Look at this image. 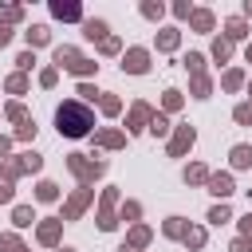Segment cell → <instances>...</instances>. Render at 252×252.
<instances>
[{
  "label": "cell",
  "instance_id": "obj_8",
  "mask_svg": "<svg viewBox=\"0 0 252 252\" xmlns=\"http://www.w3.org/2000/svg\"><path fill=\"white\" fill-rule=\"evenodd\" d=\"M87 201H91V189H83V193H75L71 201H67V209H63V217L71 220V217H79L83 209H87Z\"/></svg>",
  "mask_w": 252,
  "mask_h": 252
},
{
  "label": "cell",
  "instance_id": "obj_20",
  "mask_svg": "<svg viewBox=\"0 0 252 252\" xmlns=\"http://www.w3.org/2000/svg\"><path fill=\"white\" fill-rule=\"evenodd\" d=\"M185 67H189L193 75H205V55H197V51H189V59H185Z\"/></svg>",
  "mask_w": 252,
  "mask_h": 252
},
{
  "label": "cell",
  "instance_id": "obj_21",
  "mask_svg": "<svg viewBox=\"0 0 252 252\" xmlns=\"http://www.w3.org/2000/svg\"><path fill=\"white\" fill-rule=\"evenodd\" d=\"M193 94L197 98H209V79L205 75H193Z\"/></svg>",
  "mask_w": 252,
  "mask_h": 252
},
{
  "label": "cell",
  "instance_id": "obj_15",
  "mask_svg": "<svg viewBox=\"0 0 252 252\" xmlns=\"http://www.w3.org/2000/svg\"><path fill=\"white\" fill-rule=\"evenodd\" d=\"M39 240H43V244H55V240H59V220H43V224H39Z\"/></svg>",
  "mask_w": 252,
  "mask_h": 252
},
{
  "label": "cell",
  "instance_id": "obj_36",
  "mask_svg": "<svg viewBox=\"0 0 252 252\" xmlns=\"http://www.w3.org/2000/svg\"><path fill=\"white\" fill-rule=\"evenodd\" d=\"M8 118H16V122H28V118H24V106H20V102H12V106H8Z\"/></svg>",
  "mask_w": 252,
  "mask_h": 252
},
{
  "label": "cell",
  "instance_id": "obj_30",
  "mask_svg": "<svg viewBox=\"0 0 252 252\" xmlns=\"http://www.w3.org/2000/svg\"><path fill=\"white\" fill-rule=\"evenodd\" d=\"M150 240V228H134V236H130V248H142Z\"/></svg>",
  "mask_w": 252,
  "mask_h": 252
},
{
  "label": "cell",
  "instance_id": "obj_33",
  "mask_svg": "<svg viewBox=\"0 0 252 252\" xmlns=\"http://www.w3.org/2000/svg\"><path fill=\"white\" fill-rule=\"evenodd\" d=\"M181 106V91H165V110H177Z\"/></svg>",
  "mask_w": 252,
  "mask_h": 252
},
{
  "label": "cell",
  "instance_id": "obj_10",
  "mask_svg": "<svg viewBox=\"0 0 252 252\" xmlns=\"http://www.w3.org/2000/svg\"><path fill=\"white\" fill-rule=\"evenodd\" d=\"M51 16H55V20H79V4H63V0H55V4H51Z\"/></svg>",
  "mask_w": 252,
  "mask_h": 252
},
{
  "label": "cell",
  "instance_id": "obj_3",
  "mask_svg": "<svg viewBox=\"0 0 252 252\" xmlns=\"http://www.w3.org/2000/svg\"><path fill=\"white\" fill-rule=\"evenodd\" d=\"M150 67V51L146 47H130L126 55H122V71H130V75H142Z\"/></svg>",
  "mask_w": 252,
  "mask_h": 252
},
{
  "label": "cell",
  "instance_id": "obj_11",
  "mask_svg": "<svg viewBox=\"0 0 252 252\" xmlns=\"http://www.w3.org/2000/svg\"><path fill=\"white\" fill-rule=\"evenodd\" d=\"M189 24H193L197 32H213V12H205V8H201V12H189Z\"/></svg>",
  "mask_w": 252,
  "mask_h": 252
},
{
  "label": "cell",
  "instance_id": "obj_31",
  "mask_svg": "<svg viewBox=\"0 0 252 252\" xmlns=\"http://www.w3.org/2000/svg\"><path fill=\"white\" fill-rule=\"evenodd\" d=\"M240 83H244V75H240V71H228V75H224V87H228V91H236Z\"/></svg>",
  "mask_w": 252,
  "mask_h": 252
},
{
  "label": "cell",
  "instance_id": "obj_43",
  "mask_svg": "<svg viewBox=\"0 0 252 252\" xmlns=\"http://www.w3.org/2000/svg\"><path fill=\"white\" fill-rule=\"evenodd\" d=\"M232 252H252V240H236V244H232Z\"/></svg>",
  "mask_w": 252,
  "mask_h": 252
},
{
  "label": "cell",
  "instance_id": "obj_34",
  "mask_svg": "<svg viewBox=\"0 0 252 252\" xmlns=\"http://www.w3.org/2000/svg\"><path fill=\"white\" fill-rule=\"evenodd\" d=\"M16 138H24V142H28V138H35V122H20V130H16Z\"/></svg>",
  "mask_w": 252,
  "mask_h": 252
},
{
  "label": "cell",
  "instance_id": "obj_23",
  "mask_svg": "<svg viewBox=\"0 0 252 252\" xmlns=\"http://www.w3.org/2000/svg\"><path fill=\"white\" fill-rule=\"evenodd\" d=\"M98 142H102V146H122V134H118V130H102Z\"/></svg>",
  "mask_w": 252,
  "mask_h": 252
},
{
  "label": "cell",
  "instance_id": "obj_17",
  "mask_svg": "<svg viewBox=\"0 0 252 252\" xmlns=\"http://www.w3.org/2000/svg\"><path fill=\"white\" fill-rule=\"evenodd\" d=\"M232 165H236V169L252 165V150H248V146H236V150H232Z\"/></svg>",
  "mask_w": 252,
  "mask_h": 252
},
{
  "label": "cell",
  "instance_id": "obj_51",
  "mask_svg": "<svg viewBox=\"0 0 252 252\" xmlns=\"http://www.w3.org/2000/svg\"><path fill=\"white\" fill-rule=\"evenodd\" d=\"M59 252H75V248H59Z\"/></svg>",
  "mask_w": 252,
  "mask_h": 252
},
{
  "label": "cell",
  "instance_id": "obj_1",
  "mask_svg": "<svg viewBox=\"0 0 252 252\" xmlns=\"http://www.w3.org/2000/svg\"><path fill=\"white\" fill-rule=\"evenodd\" d=\"M55 122H59V134H67V138H83L87 130H91V110L83 106V102H59V110H55Z\"/></svg>",
  "mask_w": 252,
  "mask_h": 252
},
{
  "label": "cell",
  "instance_id": "obj_13",
  "mask_svg": "<svg viewBox=\"0 0 252 252\" xmlns=\"http://www.w3.org/2000/svg\"><path fill=\"white\" fill-rule=\"evenodd\" d=\"M83 32H87V39H106V20H87Z\"/></svg>",
  "mask_w": 252,
  "mask_h": 252
},
{
  "label": "cell",
  "instance_id": "obj_9",
  "mask_svg": "<svg viewBox=\"0 0 252 252\" xmlns=\"http://www.w3.org/2000/svg\"><path fill=\"white\" fill-rule=\"evenodd\" d=\"M146 118H154V110H150L146 102H138V106L130 110V118H126V126H130V130H142V122H146Z\"/></svg>",
  "mask_w": 252,
  "mask_h": 252
},
{
  "label": "cell",
  "instance_id": "obj_27",
  "mask_svg": "<svg viewBox=\"0 0 252 252\" xmlns=\"http://www.w3.org/2000/svg\"><path fill=\"white\" fill-rule=\"evenodd\" d=\"M185 244H189V248H201V244H205V232H201V228H189V232H185Z\"/></svg>",
  "mask_w": 252,
  "mask_h": 252
},
{
  "label": "cell",
  "instance_id": "obj_14",
  "mask_svg": "<svg viewBox=\"0 0 252 252\" xmlns=\"http://www.w3.org/2000/svg\"><path fill=\"white\" fill-rule=\"evenodd\" d=\"M47 39H51V32H47L43 24H32V28H28V43H32V47H39V43H47Z\"/></svg>",
  "mask_w": 252,
  "mask_h": 252
},
{
  "label": "cell",
  "instance_id": "obj_5",
  "mask_svg": "<svg viewBox=\"0 0 252 252\" xmlns=\"http://www.w3.org/2000/svg\"><path fill=\"white\" fill-rule=\"evenodd\" d=\"M24 169H39V154H20L16 161H8V165H4V177L12 181V177H20Z\"/></svg>",
  "mask_w": 252,
  "mask_h": 252
},
{
  "label": "cell",
  "instance_id": "obj_46",
  "mask_svg": "<svg viewBox=\"0 0 252 252\" xmlns=\"http://www.w3.org/2000/svg\"><path fill=\"white\" fill-rule=\"evenodd\" d=\"M240 228H244V232H248V236H252V213H248V217H244V220H240Z\"/></svg>",
  "mask_w": 252,
  "mask_h": 252
},
{
  "label": "cell",
  "instance_id": "obj_44",
  "mask_svg": "<svg viewBox=\"0 0 252 252\" xmlns=\"http://www.w3.org/2000/svg\"><path fill=\"white\" fill-rule=\"evenodd\" d=\"M8 39H12V32H8V24H4V20H0V47H4V43H8Z\"/></svg>",
  "mask_w": 252,
  "mask_h": 252
},
{
  "label": "cell",
  "instance_id": "obj_39",
  "mask_svg": "<svg viewBox=\"0 0 252 252\" xmlns=\"http://www.w3.org/2000/svg\"><path fill=\"white\" fill-rule=\"evenodd\" d=\"M39 83H43V87H55V67H47V71L39 75Z\"/></svg>",
  "mask_w": 252,
  "mask_h": 252
},
{
  "label": "cell",
  "instance_id": "obj_7",
  "mask_svg": "<svg viewBox=\"0 0 252 252\" xmlns=\"http://www.w3.org/2000/svg\"><path fill=\"white\" fill-rule=\"evenodd\" d=\"M209 193L228 197V193H232V177H228V173H209Z\"/></svg>",
  "mask_w": 252,
  "mask_h": 252
},
{
  "label": "cell",
  "instance_id": "obj_18",
  "mask_svg": "<svg viewBox=\"0 0 252 252\" xmlns=\"http://www.w3.org/2000/svg\"><path fill=\"white\" fill-rule=\"evenodd\" d=\"M12 220H16V228H28L35 217H32V209L28 205H16V213H12Z\"/></svg>",
  "mask_w": 252,
  "mask_h": 252
},
{
  "label": "cell",
  "instance_id": "obj_37",
  "mask_svg": "<svg viewBox=\"0 0 252 252\" xmlns=\"http://www.w3.org/2000/svg\"><path fill=\"white\" fill-rule=\"evenodd\" d=\"M0 248H8V252H20V240H16V236H0Z\"/></svg>",
  "mask_w": 252,
  "mask_h": 252
},
{
  "label": "cell",
  "instance_id": "obj_25",
  "mask_svg": "<svg viewBox=\"0 0 252 252\" xmlns=\"http://www.w3.org/2000/svg\"><path fill=\"white\" fill-rule=\"evenodd\" d=\"M228 217H232V213H228L224 205H217V209H209V220H213V224H224Z\"/></svg>",
  "mask_w": 252,
  "mask_h": 252
},
{
  "label": "cell",
  "instance_id": "obj_41",
  "mask_svg": "<svg viewBox=\"0 0 252 252\" xmlns=\"http://www.w3.org/2000/svg\"><path fill=\"white\" fill-rule=\"evenodd\" d=\"M79 94H83V98H94V94H98V91H94V87H91V83H79Z\"/></svg>",
  "mask_w": 252,
  "mask_h": 252
},
{
  "label": "cell",
  "instance_id": "obj_50",
  "mask_svg": "<svg viewBox=\"0 0 252 252\" xmlns=\"http://www.w3.org/2000/svg\"><path fill=\"white\" fill-rule=\"evenodd\" d=\"M248 63H252V43H248Z\"/></svg>",
  "mask_w": 252,
  "mask_h": 252
},
{
  "label": "cell",
  "instance_id": "obj_28",
  "mask_svg": "<svg viewBox=\"0 0 252 252\" xmlns=\"http://www.w3.org/2000/svg\"><path fill=\"white\" fill-rule=\"evenodd\" d=\"M236 122L252 126V102H240V106H236Z\"/></svg>",
  "mask_w": 252,
  "mask_h": 252
},
{
  "label": "cell",
  "instance_id": "obj_47",
  "mask_svg": "<svg viewBox=\"0 0 252 252\" xmlns=\"http://www.w3.org/2000/svg\"><path fill=\"white\" fill-rule=\"evenodd\" d=\"M4 150H8V138H0V154H4Z\"/></svg>",
  "mask_w": 252,
  "mask_h": 252
},
{
  "label": "cell",
  "instance_id": "obj_48",
  "mask_svg": "<svg viewBox=\"0 0 252 252\" xmlns=\"http://www.w3.org/2000/svg\"><path fill=\"white\" fill-rule=\"evenodd\" d=\"M118 252H138V248H126V244H122V248H118Z\"/></svg>",
  "mask_w": 252,
  "mask_h": 252
},
{
  "label": "cell",
  "instance_id": "obj_49",
  "mask_svg": "<svg viewBox=\"0 0 252 252\" xmlns=\"http://www.w3.org/2000/svg\"><path fill=\"white\" fill-rule=\"evenodd\" d=\"M244 12H248V16H252V0H248V4H244Z\"/></svg>",
  "mask_w": 252,
  "mask_h": 252
},
{
  "label": "cell",
  "instance_id": "obj_22",
  "mask_svg": "<svg viewBox=\"0 0 252 252\" xmlns=\"http://www.w3.org/2000/svg\"><path fill=\"white\" fill-rule=\"evenodd\" d=\"M185 181H209V169L205 165H189L185 169Z\"/></svg>",
  "mask_w": 252,
  "mask_h": 252
},
{
  "label": "cell",
  "instance_id": "obj_12",
  "mask_svg": "<svg viewBox=\"0 0 252 252\" xmlns=\"http://www.w3.org/2000/svg\"><path fill=\"white\" fill-rule=\"evenodd\" d=\"M244 35H248V28H244V20H240V16L224 24V39H228V43H232V39H244Z\"/></svg>",
  "mask_w": 252,
  "mask_h": 252
},
{
  "label": "cell",
  "instance_id": "obj_24",
  "mask_svg": "<svg viewBox=\"0 0 252 252\" xmlns=\"http://www.w3.org/2000/svg\"><path fill=\"white\" fill-rule=\"evenodd\" d=\"M55 197H59V189L51 181H39V201H55Z\"/></svg>",
  "mask_w": 252,
  "mask_h": 252
},
{
  "label": "cell",
  "instance_id": "obj_32",
  "mask_svg": "<svg viewBox=\"0 0 252 252\" xmlns=\"http://www.w3.org/2000/svg\"><path fill=\"white\" fill-rule=\"evenodd\" d=\"M24 87H28L24 75H12V79H8V91H12V94H24Z\"/></svg>",
  "mask_w": 252,
  "mask_h": 252
},
{
  "label": "cell",
  "instance_id": "obj_6",
  "mask_svg": "<svg viewBox=\"0 0 252 252\" xmlns=\"http://www.w3.org/2000/svg\"><path fill=\"white\" fill-rule=\"evenodd\" d=\"M193 138H197V134H193V126H181V130L173 134V142H169V154H173V158H177V154H185V150L193 146Z\"/></svg>",
  "mask_w": 252,
  "mask_h": 252
},
{
  "label": "cell",
  "instance_id": "obj_19",
  "mask_svg": "<svg viewBox=\"0 0 252 252\" xmlns=\"http://www.w3.org/2000/svg\"><path fill=\"white\" fill-rule=\"evenodd\" d=\"M213 55H217V59H220V63H224V59H228V55H232V43H228V39H224V35H220V39H217V43H213Z\"/></svg>",
  "mask_w": 252,
  "mask_h": 252
},
{
  "label": "cell",
  "instance_id": "obj_29",
  "mask_svg": "<svg viewBox=\"0 0 252 252\" xmlns=\"http://www.w3.org/2000/svg\"><path fill=\"white\" fill-rule=\"evenodd\" d=\"M150 130H154V134H165V130H169L165 114H154V118H150Z\"/></svg>",
  "mask_w": 252,
  "mask_h": 252
},
{
  "label": "cell",
  "instance_id": "obj_2",
  "mask_svg": "<svg viewBox=\"0 0 252 252\" xmlns=\"http://www.w3.org/2000/svg\"><path fill=\"white\" fill-rule=\"evenodd\" d=\"M55 67H67V71H75V75H91L98 63H91V59H83L75 47H55Z\"/></svg>",
  "mask_w": 252,
  "mask_h": 252
},
{
  "label": "cell",
  "instance_id": "obj_38",
  "mask_svg": "<svg viewBox=\"0 0 252 252\" xmlns=\"http://www.w3.org/2000/svg\"><path fill=\"white\" fill-rule=\"evenodd\" d=\"M102 51H106V55H114V51H118V39H114V35H106V39H102Z\"/></svg>",
  "mask_w": 252,
  "mask_h": 252
},
{
  "label": "cell",
  "instance_id": "obj_16",
  "mask_svg": "<svg viewBox=\"0 0 252 252\" xmlns=\"http://www.w3.org/2000/svg\"><path fill=\"white\" fill-rule=\"evenodd\" d=\"M158 47H161V51H173V47H177V28H165V32L158 35Z\"/></svg>",
  "mask_w": 252,
  "mask_h": 252
},
{
  "label": "cell",
  "instance_id": "obj_45",
  "mask_svg": "<svg viewBox=\"0 0 252 252\" xmlns=\"http://www.w3.org/2000/svg\"><path fill=\"white\" fill-rule=\"evenodd\" d=\"M0 201H12V185H8V181L0 185Z\"/></svg>",
  "mask_w": 252,
  "mask_h": 252
},
{
  "label": "cell",
  "instance_id": "obj_42",
  "mask_svg": "<svg viewBox=\"0 0 252 252\" xmlns=\"http://www.w3.org/2000/svg\"><path fill=\"white\" fill-rule=\"evenodd\" d=\"M102 110L106 114H118V98H102Z\"/></svg>",
  "mask_w": 252,
  "mask_h": 252
},
{
  "label": "cell",
  "instance_id": "obj_40",
  "mask_svg": "<svg viewBox=\"0 0 252 252\" xmlns=\"http://www.w3.org/2000/svg\"><path fill=\"white\" fill-rule=\"evenodd\" d=\"M16 63H20V67H24V71H28V67H32V63H35V55H32V51H24V55H20V59H16Z\"/></svg>",
  "mask_w": 252,
  "mask_h": 252
},
{
  "label": "cell",
  "instance_id": "obj_26",
  "mask_svg": "<svg viewBox=\"0 0 252 252\" xmlns=\"http://www.w3.org/2000/svg\"><path fill=\"white\" fill-rule=\"evenodd\" d=\"M165 232H169V236H185V224H181V217H169V220H165Z\"/></svg>",
  "mask_w": 252,
  "mask_h": 252
},
{
  "label": "cell",
  "instance_id": "obj_35",
  "mask_svg": "<svg viewBox=\"0 0 252 252\" xmlns=\"http://www.w3.org/2000/svg\"><path fill=\"white\" fill-rule=\"evenodd\" d=\"M142 16H150V20H161V4H142Z\"/></svg>",
  "mask_w": 252,
  "mask_h": 252
},
{
  "label": "cell",
  "instance_id": "obj_4",
  "mask_svg": "<svg viewBox=\"0 0 252 252\" xmlns=\"http://www.w3.org/2000/svg\"><path fill=\"white\" fill-rule=\"evenodd\" d=\"M67 165H71V169H75L83 181H94V177L102 173V161H87L83 154H71V161H67Z\"/></svg>",
  "mask_w": 252,
  "mask_h": 252
}]
</instances>
